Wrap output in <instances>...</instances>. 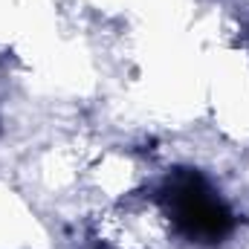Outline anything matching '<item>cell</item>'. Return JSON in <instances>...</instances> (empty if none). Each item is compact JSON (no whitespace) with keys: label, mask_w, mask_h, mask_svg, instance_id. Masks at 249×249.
I'll list each match as a JSON object with an SVG mask.
<instances>
[{"label":"cell","mask_w":249,"mask_h":249,"mask_svg":"<svg viewBox=\"0 0 249 249\" xmlns=\"http://www.w3.org/2000/svg\"><path fill=\"white\" fill-rule=\"evenodd\" d=\"M160 197L177 229L197 244H220L235 229V217L229 206L212 191L206 177L194 168L171 171L160 188Z\"/></svg>","instance_id":"obj_1"}]
</instances>
